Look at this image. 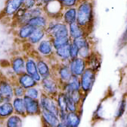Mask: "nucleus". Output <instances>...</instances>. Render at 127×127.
<instances>
[{"label":"nucleus","mask_w":127,"mask_h":127,"mask_svg":"<svg viewBox=\"0 0 127 127\" xmlns=\"http://www.w3.org/2000/svg\"><path fill=\"white\" fill-rule=\"evenodd\" d=\"M76 23L90 34L95 22V8L92 0H80L76 6Z\"/></svg>","instance_id":"1"},{"label":"nucleus","mask_w":127,"mask_h":127,"mask_svg":"<svg viewBox=\"0 0 127 127\" xmlns=\"http://www.w3.org/2000/svg\"><path fill=\"white\" fill-rule=\"evenodd\" d=\"M46 37L50 39L62 38L69 37L68 25L61 21L49 20L45 29Z\"/></svg>","instance_id":"2"},{"label":"nucleus","mask_w":127,"mask_h":127,"mask_svg":"<svg viewBox=\"0 0 127 127\" xmlns=\"http://www.w3.org/2000/svg\"><path fill=\"white\" fill-rule=\"evenodd\" d=\"M98 72L90 68H86L83 74L79 76V83H80V91L84 96H87L89 94L95 85Z\"/></svg>","instance_id":"3"},{"label":"nucleus","mask_w":127,"mask_h":127,"mask_svg":"<svg viewBox=\"0 0 127 127\" xmlns=\"http://www.w3.org/2000/svg\"><path fill=\"white\" fill-rule=\"evenodd\" d=\"M39 86L40 87L43 94L54 98H55L57 94L61 91L60 83L53 76L42 78Z\"/></svg>","instance_id":"4"},{"label":"nucleus","mask_w":127,"mask_h":127,"mask_svg":"<svg viewBox=\"0 0 127 127\" xmlns=\"http://www.w3.org/2000/svg\"><path fill=\"white\" fill-rule=\"evenodd\" d=\"M52 68L53 77L57 79L61 85L67 82L72 77L67 63L57 62L55 65H52Z\"/></svg>","instance_id":"5"},{"label":"nucleus","mask_w":127,"mask_h":127,"mask_svg":"<svg viewBox=\"0 0 127 127\" xmlns=\"http://www.w3.org/2000/svg\"><path fill=\"white\" fill-rule=\"evenodd\" d=\"M35 50L36 55L39 57L51 59L54 57L55 50L52 43V40L49 37H45L36 46H35Z\"/></svg>","instance_id":"6"},{"label":"nucleus","mask_w":127,"mask_h":127,"mask_svg":"<svg viewBox=\"0 0 127 127\" xmlns=\"http://www.w3.org/2000/svg\"><path fill=\"white\" fill-rule=\"evenodd\" d=\"M36 56V54L25 56V72L30 75L37 83L39 84L42 80V77L40 76L37 70Z\"/></svg>","instance_id":"7"},{"label":"nucleus","mask_w":127,"mask_h":127,"mask_svg":"<svg viewBox=\"0 0 127 127\" xmlns=\"http://www.w3.org/2000/svg\"><path fill=\"white\" fill-rule=\"evenodd\" d=\"M24 2V0H6L1 12V17L3 18H12L22 8Z\"/></svg>","instance_id":"8"},{"label":"nucleus","mask_w":127,"mask_h":127,"mask_svg":"<svg viewBox=\"0 0 127 127\" xmlns=\"http://www.w3.org/2000/svg\"><path fill=\"white\" fill-rule=\"evenodd\" d=\"M14 84V81L7 78L5 75H0V90L2 93L5 101H11L13 99Z\"/></svg>","instance_id":"9"},{"label":"nucleus","mask_w":127,"mask_h":127,"mask_svg":"<svg viewBox=\"0 0 127 127\" xmlns=\"http://www.w3.org/2000/svg\"><path fill=\"white\" fill-rule=\"evenodd\" d=\"M39 101L42 110L49 111V112L58 115L59 110L55 101V98L49 96V95L42 93L41 96L39 99Z\"/></svg>","instance_id":"10"},{"label":"nucleus","mask_w":127,"mask_h":127,"mask_svg":"<svg viewBox=\"0 0 127 127\" xmlns=\"http://www.w3.org/2000/svg\"><path fill=\"white\" fill-rule=\"evenodd\" d=\"M23 99L25 104V110H26L27 117H35V116L40 115L42 108L39 100L30 98L27 96H24Z\"/></svg>","instance_id":"11"},{"label":"nucleus","mask_w":127,"mask_h":127,"mask_svg":"<svg viewBox=\"0 0 127 127\" xmlns=\"http://www.w3.org/2000/svg\"><path fill=\"white\" fill-rule=\"evenodd\" d=\"M67 65L72 75H75L77 77L80 76L87 68L86 60L79 56L75 59H71L68 62Z\"/></svg>","instance_id":"12"},{"label":"nucleus","mask_w":127,"mask_h":127,"mask_svg":"<svg viewBox=\"0 0 127 127\" xmlns=\"http://www.w3.org/2000/svg\"><path fill=\"white\" fill-rule=\"evenodd\" d=\"M9 68L18 76L25 72V56L15 55L13 56L9 61Z\"/></svg>","instance_id":"13"},{"label":"nucleus","mask_w":127,"mask_h":127,"mask_svg":"<svg viewBox=\"0 0 127 127\" xmlns=\"http://www.w3.org/2000/svg\"><path fill=\"white\" fill-rule=\"evenodd\" d=\"M37 70L42 78L53 76V68L49 59L36 56Z\"/></svg>","instance_id":"14"},{"label":"nucleus","mask_w":127,"mask_h":127,"mask_svg":"<svg viewBox=\"0 0 127 127\" xmlns=\"http://www.w3.org/2000/svg\"><path fill=\"white\" fill-rule=\"evenodd\" d=\"M61 91L68 95H70L74 92L81 91L79 78L75 75H72V77L67 82L61 85Z\"/></svg>","instance_id":"15"},{"label":"nucleus","mask_w":127,"mask_h":127,"mask_svg":"<svg viewBox=\"0 0 127 127\" xmlns=\"http://www.w3.org/2000/svg\"><path fill=\"white\" fill-rule=\"evenodd\" d=\"M39 117L41 118L42 126L56 127L60 123V120L58 115L44 110H42Z\"/></svg>","instance_id":"16"},{"label":"nucleus","mask_w":127,"mask_h":127,"mask_svg":"<svg viewBox=\"0 0 127 127\" xmlns=\"http://www.w3.org/2000/svg\"><path fill=\"white\" fill-rule=\"evenodd\" d=\"M14 82L21 85L25 90L39 85V83H37L33 78L26 72L16 76L14 80Z\"/></svg>","instance_id":"17"},{"label":"nucleus","mask_w":127,"mask_h":127,"mask_svg":"<svg viewBox=\"0 0 127 127\" xmlns=\"http://www.w3.org/2000/svg\"><path fill=\"white\" fill-rule=\"evenodd\" d=\"M68 30H69V37L71 40L83 37H89V34L87 32V30L79 26L76 22L70 24L68 25Z\"/></svg>","instance_id":"18"},{"label":"nucleus","mask_w":127,"mask_h":127,"mask_svg":"<svg viewBox=\"0 0 127 127\" xmlns=\"http://www.w3.org/2000/svg\"><path fill=\"white\" fill-rule=\"evenodd\" d=\"M15 35L20 40L22 41H27L28 38L31 36L34 31L35 28L33 27L30 26L28 24L21 25L18 27H15Z\"/></svg>","instance_id":"19"},{"label":"nucleus","mask_w":127,"mask_h":127,"mask_svg":"<svg viewBox=\"0 0 127 127\" xmlns=\"http://www.w3.org/2000/svg\"><path fill=\"white\" fill-rule=\"evenodd\" d=\"M54 58L60 63H68L70 60V44L63 46L61 48L55 50Z\"/></svg>","instance_id":"20"},{"label":"nucleus","mask_w":127,"mask_h":127,"mask_svg":"<svg viewBox=\"0 0 127 127\" xmlns=\"http://www.w3.org/2000/svg\"><path fill=\"white\" fill-rule=\"evenodd\" d=\"M14 114V109L11 101H4L0 104V124H3L4 121Z\"/></svg>","instance_id":"21"},{"label":"nucleus","mask_w":127,"mask_h":127,"mask_svg":"<svg viewBox=\"0 0 127 127\" xmlns=\"http://www.w3.org/2000/svg\"><path fill=\"white\" fill-rule=\"evenodd\" d=\"M76 17H77L76 7L64 8L62 12L61 21L69 25L70 24L76 22Z\"/></svg>","instance_id":"22"},{"label":"nucleus","mask_w":127,"mask_h":127,"mask_svg":"<svg viewBox=\"0 0 127 127\" xmlns=\"http://www.w3.org/2000/svg\"><path fill=\"white\" fill-rule=\"evenodd\" d=\"M86 60L88 68L93 69L96 72L99 71L101 66V59L98 53L93 51Z\"/></svg>","instance_id":"23"},{"label":"nucleus","mask_w":127,"mask_h":127,"mask_svg":"<svg viewBox=\"0 0 127 127\" xmlns=\"http://www.w3.org/2000/svg\"><path fill=\"white\" fill-rule=\"evenodd\" d=\"M46 37V34L45 29L42 28H35L33 34L28 38L26 43H29L31 46H36L39 42Z\"/></svg>","instance_id":"24"},{"label":"nucleus","mask_w":127,"mask_h":127,"mask_svg":"<svg viewBox=\"0 0 127 127\" xmlns=\"http://www.w3.org/2000/svg\"><path fill=\"white\" fill-rule=\"evenodd\" d=\"M11 102L13 106L14 114H17L23 118L27 117L25 104L23 98H13Z\"/></svg>","instance_id":"25"},{"label":"nucleus","mask_w":127,"mask_h":127,"mask_svg":"<svg viewBox=\"0 0 127 127\" xmlns=\"http://www.w3.org/2000/svg\"><path fill=\"white\" fill-rule=\"evenodd\" d=\"M49 19L46 15L44 14L42 15H40V16H36L34 18H32L29 21H28V24H30V26L33 27L34 28H42V29H45V27H47L48 24H49Z\"/></svg>","instance_id":"26"},{"label":"nucleus","mask_w":127,"mask_h":127,"mask_svg":"<svg viewBox=\"0 0 127 127\" xmlns=\"http://www.w3.org/2000/svg\"><path fill=\"white\" fill-rule=\"evenodd\" d=\"M82 112H68L65 123L68 127H79L81 122Z\"/></svg>","instance_id":"27"},{"label":"nucleus","mask_w":127,"mask_h":127,"mask_svg":"<svg viewBox=\"0 0 127 127\" xmlns=\"http://www.w3.org/2000/svg\"><path fill=\"white\" fill-rule=\"evenodd\" d=\"M2 125L4 127H23V117L14 114L5 120Z\"/></svg>","instance_id":"28"},{"label":"nucleus","mask_w":127,"mask_h":127,"mask_svg":"<svg viewBox=\"0 0 127 127\" xmlns=\"http://www.w3.org/2000/svg\"><path fill=\"white\" fill-rule=\"evenodd\" d=\"M126 104H127V98H126L125 95L121 98L120 101H119L116 113H115V119L117 120L120 119L126 112Z\"/></svg>","instance_id":"29"},{"label":"nucleus","mask_w":127,"mask_h":127,"mask_svg":"<svg viewBox=\"0 0 127 127\" xmlns=\"http://www.w3.org/2000/svg\"><path fill=\"white\" fill-rule=\"evenodd\" d=\"M55 101L59 111H67L66 103V94L60 91L55 97Z\"/></svg>","instance_id":"30"},{"label":"nucleus","mask_w":127,"mask_h":127,"mask_svg":"<svg viewBox=\"0 0 127 127\" xmlns=\"http://www.w3.org/2000/svg\"><path fill=\"white\" fill-rule=\"evenodd\" d=\"M42 90L40 88V87L36 86V87H33L30 88L29 89L26 90V93H25V96L33 98V99H36V100H39L41 94H42Z\"/></svg>","instance_id":"31"},{"label":"nucleus","mask_w":127,"mask_h":127,"mask_svg":"<svg viewBox=\"0 0 127 127\" xmlns=\"http://www.w3.org/2000/svg\"><path fill=\"white\" fill-rule=\"evenodd\" d=\"M51 40H52V45H53L55 50L70 44V43L71 41V40L69 37H62V38H56V39H51Z\"/></svg>","instance_id":"32"},{"label":"nucleus","mask_w":127,"mask_h":127,"mask_svg":"<svg viewBox=\"0 0 127 127\" xmlns=\"http://www.w3.org/2000/svg\"><path fill=\"white\" fill-rule=\"evenodd\" d=\"M66 103L67 112H81V107L77 105L68 94H66Z\"/></svg>","instance_id":"33"},{"label":"nucleus","mask_w":127,"mask_h":127,"mask_svg":"<svg viewBox=\"0 0 127 127\" xmlns=\"http://www.w3.org/2000/svg\"><path fill=\"white\" fill-rule=\"evenodd\" d=\"M58 1L61 4L62 8L64 9L68 8L76 7L80 0H58Z\"/></svg>","instance_id":"34"},{"label":"nucleus","mask_w":127,"mask_h":127,"mask_svg":"<svg viewBox=\"0 0 127 127\" xmlns=\"http://www.w3.org/2000/svg\"><path fill=\"white\" fill-rule=\"evenodd\" d=\"M26 90L21 85L14 83L13 88V94L14 98H24L25 96Z\"/></svg>","instance_id":"35"},{"label":"nucleus","mask_w":127,"mask_h":127,"mask_svg":"<svg viewBox=\"0 0 127 127\" xmlns=\"http://www.w3.org/2000/svg\"><path fill=\"white\" fill-rule=\"evenodd\" d=\"M79 50L77 47V46L71 40L70 43V59H75L76 57H79Z\"/></svg>","instance_id":"36"},{"label":"nucleus","mask_w":127,"mask_h":127,"mask_svg":"<svg viewBox=\"0 0 127 127\" xmlns=\"http://www.w3.org/2000/svg\"><path fill=\"white\" fill-rule=\"evenodd\" d=\"M52 1H55V0H38V5H40V6L43 7L47 3H49Z\"/></svg>","instance_id":"37"},{"label":"nucleus","mask_w":127,"mask_h":127,"mask_svg":"<svg viewBox=\"0 0 127 127\" xmlns=\"http://www.w3.org/2000/svg\"><path fill=\"white\" fill-rule=\"evenodd\" d=\"M123 41H124V42L127 41V26H126V28L124 33H123Z\"/></svg>","instance_id":"38"},{"label":"nucleus","mask_w":127,"mask_h":127,"mask_svg":"<svg viewBox=\"0 0 127 127\" xmlns=\"http://www.w3.org/2000/svg\"><path fill=\"white\" fill-rule=\"evenodd\" d=\"M56 127H68V126L64 122H60Z\"/></svg>","instance_id":"39"},{"label":"nucleus","mask_w":127,"mask_h":127,"mask_svg":"<svg viewBox=\"0 0 127 127\" xmlns=\"http://www.w3.org/2000/svg\"><path fill=\"white\" fill-rule=\"evenodd\" d=\"M4 97H3V95H2V93L1 91V90H0V104H2V102H4Z\"/></svg>","instance_id":"40"},{"label":"nucleus","mask_w":127,"mask_h":127,"mask_svg":"<svg viewBox=\"0 0 127 127\" xmlns=\"http://www.w3.org/2000/svg\"><path fill=\"white\" fill-rule=\"evenodd\" d=\"M126 111H127V104H126Z\"/></svg>","instance_id":"41"},{"label":"nucleus","mask_w":127,"mask_h":127,"mask_svg":"<svg viewBox=\"0 0 127 127\" xmlns=\"http://www.w3.org/2000/svg\"><path fill=\"white\" fill-rule=\"evenodd\" d=\"M126 127H127V123H126Z\"/></svg>","instance_id":"42"},{"label":"nucleus","mask_w":127,"mask_h":127,"mask_svg":"<svg viewBox=\"0 0 127 127\" xmlns=\"http://www.w3.org/2000/svg\"><path fill=\"white\" fill-rule=\"evenodd\" d=\"M42 127H47V126H42Z\"/></svg>","instance_id":"43"}]
</instances>
